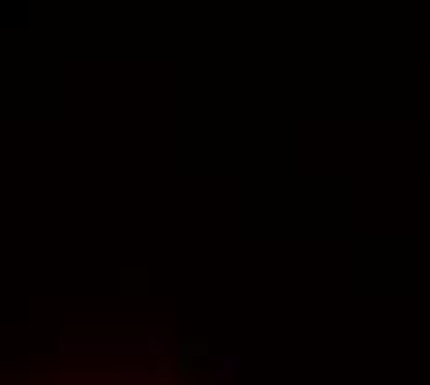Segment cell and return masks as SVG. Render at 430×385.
Listing matches in <instances>:
<instances>
[{
  "instance_id": "6da1fadb",
  "label": "cell",
  "mask_w": 430,
  "mask_h": 385,
  "mask_svg": "<svg viewBox=\"0 0 430 385\" xmlns=\"http://www.w3.org/2000/svg\"><path fill=\"white\" fill-rule=\"evenodd\" d=\"M234 367H238V363H234V356H219L215 359V374L219 378H230L234 382V378H238V370H234Z\"/></svg>"
},
{
  "instance_id": "7a4b0ae2",
  "label": "cell",
  "mask_w": 430,
  "mask_h": 385,
  "mask_svg": "<svg viewBox=\"0 0 430 385\" xmlns=\"http://www.w3.org/2000/svg\"><path fill=\"white\" fill-rule=\"evenodd\" d=\"M152 378L160 382V385H171V382H175V367L167 363V359H160V363H156V374H152Z\"/></svg>"
}]
</instances>
